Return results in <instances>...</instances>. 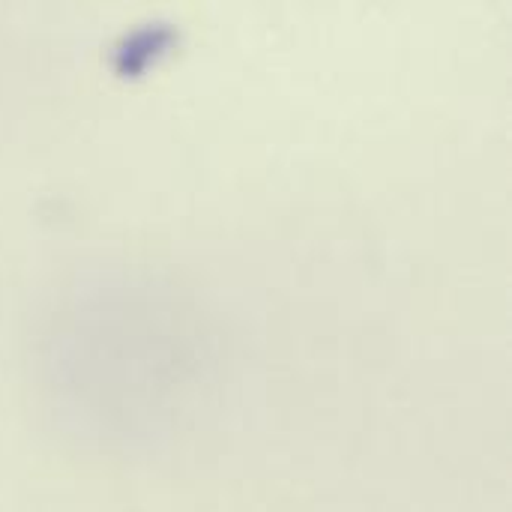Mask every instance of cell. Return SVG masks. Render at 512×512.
<instances>
[{"mask_svg": "<svg viewBox=\"0 0 512 512\" xmlns=\"http://www.w3.org/2000/svg\"><path fill=\"white\" fill-rule=\"evenodd\" d=\"M42 339L54 414L75 438L108 450H150L177 435L216 369L198 303L138 267L72 285Z\"/></svg>", "mask_w": 512, "mask_h": 512, "instance_id": "6da1fadb", "label": "cell"}]
</instances>
